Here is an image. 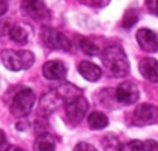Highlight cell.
<instances>
[{
    "label": "cell",
    "mask_w": 158,
    "mask_h": 151,
    "mask_svg": "<svg viewBox=\"0 0 158 151\" xmlns=\"http://www.w3.org/2000/svg\"><path fill=\"white\" fill-rule=\"evenodd\" d=\"M88 125L92 128V130H102L107 127V117H106L103 113L100 111H94L89 114L88 117Z\"/></svg>",
    "instance_id": "obj_14"
},
{
    "label": "cell",
    "mask_w": 158,
    "mask_h": 151,
    "mask_svg": "<svg viewBox=\"0 0 158 151\" xmlns=\"http://www.w3.org/2000/svg\"><path fill=\"white\" fill-rule=\"evenodd\" d=\"M34 102H35V94L32 90H22L19 91L14 99H12V103H11V113L12 116L15 117H25L29 114V111L32 109L34 106Z\"/></svg>",
    "instance_id": "obj_3"
},
{
    "label": "cell",
    "mask_w": 158,
    "mask_h": 151,
    "mask_svg": "<svg viewBox=\"0 0 158 151\" xmlns=\"http://www.w3.org/2000/svg\"><path fill=\"white\" fill-rule=\"evenodd\" d=\"M158 122V108L149 103L138 105L134 111V123L135 125H152Z\"/></svg>",
    "instance_id": "obj_6"
},
{
    "label": "cell",
    "mask_w": 158,
    "mask_h": 151,
    "mask_svg": "<svg viewBox=\"0 0 158 151\" xmlns=\"http://www.w3.org/2000/svg\"><path fill=\"white\" fill-rule=\"evenodd\" d=\"M78 73H80L86 80H89V82H97V80L102 77V69H100L95 63L88 62V60L80 62V65H78Z\"/></svg>",
    "instance_id": "obj_12"
},
{
    "label": "cell",
    "mask_w": 158,
    "mask_h": 151,
    "mask_svg": "<svg viewBox=\"0 0 158 151\" xmlns=\"http://www.w3.org/2000/svg\"><path fill=\"white\" fill-rule=\"evenodd\" d=\"M80 48H81V51H83L85 54H88V56H95V54H98L97 45H94L89 39H80Z\"/></svg>",
    "instance_id": "obj_16"
},
{
    "label": "cell",
    "mask_w": 158,
    "mask_h": 151,
    "mask_svg": "<svg viewBox=\"0 0 158 151\" xmlns=\"http://www.w3.org/2000/svg\"><path fill=\"white\" fill-rule=\"evenodd\" d=\"M75 150L77 151H94L95 148L92 147V145H89V144H86V142H81V144H78V145H75Z\"/></svg>",
    "instance_id": "obj_22"
},
{
    "label": "cell",
    "mask_w": 158,
    "mask_h": 151,
    "mask_svg": "<svg viewBox=\"0 0 158 151\" xmlns=\"http://www.w3.org/2000/svg\"><path fill=\"white\" fill-rule=\"evenodd\" d=\"M34 148L37 151H52L54 148H55L54 139L49 136V134H42V136L35 140Z\"/></svg>",
    "instance_id": "obj_15"
},
{
    "label": "cell",
    "mask_w": 158,
    "mask_h": 151,
    "mask_svg": "<svg viewBox=\"0 0 158 151\" xmlns=\"http://www.w3.org/2000/svg\"><path fill=\"white\" fill-rule=\"evenodd\" d=\"M8 11V2L6 0H0V17H3V14Z\"/></svg>",
    "instance_id": "obj_23"
},
{
    "label": "cell",
    "mask_w": 158,
    "mask_h": 151,
    "mask_svg": "<svg viewBox=\"0 0 158 151\" xmlns=\"http://www.w3.org/2000/svg\"><path fill=\"white\" fill-rule=\"evenodd\" d=\"M83 2H85V3H88V5H92V6L102 8V6L107 5V2H109V0H83Z\"/></svg>",
    "instance_id": "obj_21"
},
{
    "label": "cell",
    "mask_w": 158,
    "mask_h": 151,
    "mask_svg": "<svg viewBox=\"0 0 158 151\" xmlns=\"http://www.w3.org/2000/svg\"><path fill=\"white\" fill-rule=\"evenodd\" d=\"M144 150L146 151H158V144L155 140H146V142H144Z\"/></svg>",
    "instance_id": "obj_20"
},
{
    "label": "cell",
    "mask_w": 158,
    "mask_h": 151,
    "mask_svg": "<svg viewBox=\"0 0 158 151\" xmlns=\"http://www.w3.org/2000/svg\"><path fill=\"white\" fill-rule=\"evenodd\" d=\"M22 9L26 16L37 22H48L51 19V14L43 0H22Z\"/></svg>",
    "instance_id": "obj_5"
},
{
    "label": "cell",
    "mask_w": 158,
    "mask_h": 151,
    "mask_svg": "<svg viewBox=\"0 0 158 151\" xmlns=\"http://www.w3.org/2000/svg\"><path fill=\"white\" fill-rule=\"evenodd\" d=\"M137 42L140 48L146 52H155L158 50V36L148 28H141L137 33Z\"/></svg>",
    "instance_id": "obj_9"
},
{
    "label": "cell",
    "mask_w": 158,
    "mask_h": 151,
    "mask_svg": "<svg viewBox=\"0 0 158 151\" xmlns=\"http://www.w3.org/2000/svg\"><path fill=\"white\" fill-rule=\"evenodd\" d=\"M137 20H138L137 11L135 9H127L126 14H124V19H123V26L124 28H131V26H134L137 23Z\"/></svg>",
    "instance_id": "obj_17"
},
{
    "label": "cell",
    "mask_w": 158,
    "mask_h": 151,
    "mask_svg": "<svg viewBox=\"0 0 158 151\" xmlns=\"http://www.w3.org/2000/svg\"><path fill=\"white\" fill-rule=\"evenodd\" d=\"M121 150H127V151H138V150H144V142L140 140H132L127 145H124Z\"/></svg>",
    "instance_id": "obj_18"
},
{
    "label": "cell",
    "mask_w": 158,
    "mask_h": 151,
    "mask_svg": "<svg viewBox=\"0 0 158 151\" xmlns=\"http://www.w3.org/2000/svg\"><path fill=\"white\" fill-rule=\"evenodd\" d=\"M102 62L105 68L115 77H124L129 74V60L126 52L118 45H109L102 52Z\"/></svg>",
    "instance_id": "obj_1"
},
{
    "label": "cell",
    "mask_w": 158,
    "mask_h": 151,
    "mask_svg": "<svg viewBox=\"0 0 158 151\" xmlns=\"http://www.w3.org/2000/svg\"><path fill=\"white\" fill-rule=\"evenodd\" d=\"M5 148H6V136L0 130V150H5Z\"/></svg>",
    "instance_id": "obj_24"
},
{
    "label": "cell",
    "mask_w": 158,
    "mask_h": 151,
    "mask_svg": "<svg viewBox=\"0 0 158 151\" xmlns=\"http://www.w3.org/2000/svg\"><path fill=\"white\" fill-rule=\"evenodd\" d=\"M66 66L63 62L49 60L43 65V76L48 80H63L66 77Z\"/></svg>",
    "instance_id": "obj_10"
},
{
    "label": "cell",
    "mask_w": 158,
    "mask_h": 151,
    "mask_svg": "<svg viewBox=\"0 0 158 151\" xmlns=\"http://www.w3.org/2000/svg\"><path fill=\"white\" fill-rule=\"evenodd\" d=\"M2 62L11 71H22L34 65V54L31 51L5 50L2 52Z\"/></svg>",
    "instance_id": "obj_2"
},
{
    "label": "cell",
    "mask_w": 158,
    "mask_h": 151,
    "mask_svg": "<svg viewBox=\"0 0 158 151\" xmlns=\"http://www.w3.org/2000/svg\"><path fill=\"white\" fill-rule=\"evenodd\" d=\"M88 100L83 97V96H77V97H74L72 100L66 102V114H68V117L72 120V122H75V123H78L85 116H86V113H88Z\"/></svg>",
    "instance_id": "obj_7"
},
{
    "label": "cell",
    "mask_w": 158,
    "mask_h": 151,
    "mask_svg": "<svg viewBox=\"0 0 158 151\" xmlns=\"http://www.w3.org/2000/svg\"><path fill=\"white\" fill-rule=\"evenodd\" d=\"M115 97L120 103H126V105H131V103H135L140 97V91L137 88L135 83H131V82H123L118 85V88L115 90Z\"/></svg>",
    "instance_id": "obj_8"
},
{
    "label": "cell",
    "mask_w": 158,
    "mask_h": 151,
    "mask_svg": "<svg viewBox=\"0 0 158 151\" xmlns=\"http://www.w3.org/2000/svg\"><path fill=\"white\" fill-rule=\"evenodd\" d=\"M9 37H11V40H12V42L23 45V43H26V42H28L29 34H28V29H26L23 25H20V23H19V25H14V26L9 29Z\"/></svg>",
    "instance_id": "obj_13"
},
{
    "label": "cell",
    "mask_w": 158,
    "mask_h": 151,
    "mask_svg": "<svg viewBox=\"0 0 158 151\" xmlns=\"http://www.w3.org/2000/svg\"><path fill=\"white\" fill-rule=\"evenodd\" d=\"M138 69L146 80L154 83L158 82V62L154 57H144L143 60H140Z\"/></svg>",
    "instance_id": "obj_11"
},
{
    "label": "cell",
    "mask_w": 158,
    "mask_h": 151,
    "mask_svg": "<svg viewBox=\"0 0 158 151\" xmlns=\"http://www.w3.org/2000/svg\"><path fill=\"white\" fill-rule=\"evenodd\" d=\"M42 40L48 48L52 50H61V51H69L71 50V42L57 29H52L49 26H45L42 29Z\"/></svg>",
    "instance_id": "obj_4"
},
{
    "label": "cell",
    "mask_w": 158,
    "mask_h": 151,
    "mask_svg": "<svg viewBox=\"0 0 158 151\" xmlns=\"http://www.w3.org/2000/svg\"><path fill=\"white\" fill-rule=\"evenodd\" d=\"M146 8L151 14L158 17V0H146Z\"/></svg>",
    "instance_id": "obj_19"
}]
</instances>
